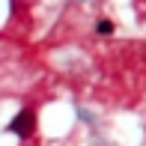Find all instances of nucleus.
Masks as SVG:
<instances>
[{"instance_id":"obj_2","label":"nucleus","mask_w":146,"mask_h":146,"mask_svg":"<svg viewBox=\"0 0 146 146\" xmlns=\"http://www.w3.org/2000/svg\"><path fill=\"white\" fill-rule=\"evenodd\" d=\"M96 33H98V36H110V33H113V21H110V18H98Z\"/></svg>"},{"instance_id":"obj_1","label":"nucleus","mask_w":146,"mask_h":146,"mask_svg":"<svg viewBox=\"0 0 146 146\" xmlns=\"http://www.w3.org/2000/svg\"><path fill=\"white\" fill-rule=\"evenodd\" d=\"M9 131L18 134V137H30L33 131H36V113H33V110H21V113L9 122Z\"/></svg>"}]
</instances>
